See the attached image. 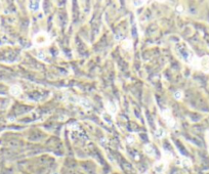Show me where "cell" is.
<instances>
[{
    "instance_id": "cell-1",
    "label": "cell",
    "mask_w": 209,
    "mask_h": 174,
    "mask_svg": "<svg viewBox=\"0 0 209 174\" xmlns=\"http://www.w3.org/2000/svg\"><path fill=\"white\" fill-rule=\"evenodd\" d=\"M33 43L36 45V46H47L48 44L50 43V37L46 32H39L34 36L33 38Z\"/></svg>"
},
{
    "instance_id": "cell-2",
    "label": "cell",
    "mask_w": 209,
    "mask_h": 174,
    "mask_svg": "<svg viewBox=\"0 0 209 174\" xmlns=\"http://www.w3.org/2000/svg\"><path fill=\"white\" fill-rule=\"evenodd\" d=\"M194 66L196 67V68L201 69L202 71L208 72L209 73V57H204L200 58L199 61L194 64Z\"/></svg>"
},
{
    "instance_id": "cell-3",
    "label": "cell",
    "mask_w": 209,
    "mask_h": 174,
    "mask_svg": "<svg viewBox=\"0 0 209 174\" xmlns=\"http://www.w3.org/2000/svg\"><path fill=\"white\" fill-rule=\"evenodd\" d=\"M162 117H163V119H164V121L166 122V124H167L170 128L174 127V125H175V120L173 119L172 115H171V112L169 111V110H165V111H163Z\"/></svg>"
},
{
    "instance_id": "cell-4",
    "label": "cell",
    "mask_w": 209,
    "mask_h": 174,
    "mask_svg": "<svg viewBox=\"0 0 209 174\" xmlns=\"http://www.w3.org/2000/svg\"><path fill=\"white\" fill-rule=\"evenodd\" d=\"M167 165H168V163L164 161L163 159L159 160V161H157L154 164V170L156 171L157 173H163L166 170V168H167Z\"/></svg>"
},
{
    "instance_id": "cell-5",
    "label": "cell",
    "mask_w": 209,
    "mask_h": 174,
    "mask_svg": "<svg viewBox=\"0 0 209 174\" xmlns=\"http://www.w3.org/2000/svg\"><path fill=\"white\" fill-rule=\"evenodd\" d=\"M106 109L108 111V113L111 115V116H115L118 112V106L116 103H113V101H107L106 103Z\"/></svg>"
},
{
    "instance_id": "cell-6",
    "label": "cell",
    "mask_w": 209,
    "mask_h": 174,
    "mask_svg": "<svg viewBox=\"0 0 209 174\" xmlns=\"http://www.w3.org/2000/svg\"><path fill=\"white\" fill-rule=\"evenodd\" d=\"M22 92H23V89L20 85H12L9 88V93L13 96H20L22 94Z\"/></svg>"
},
{
    "instance_id": "cell-7",
    "label": "cell",
    "mask_w": 209,
    "mask_h": 174,
    "mask_svg": "<svg viewBox=\"0 0 209 174\" xmlns=\"http://www.w3.org/2000/svg\"><path fill=\"white\" fill-rule=\"evenodd\" d=\"M29 9L32 11H38L40 9V2L39 1H32L29 3Z\"/></svg>"
},
{
    "instance_id": "cell-8",
    "label": "cell",
    "mask_w": 209,
    "mask_h": 174,
    "mask_svg": "<svg viewBox=\"0 0 209 174\" xmlns=\"http://www.w3.org/2000/svg\"><path fill=\"white\" fill-rule=\"evenodd\" d=\"M144 153H146V154L148 155V156H150V157H154L155 153H154V149H153L152 144H150V143L146 144V146H144Z\"/></svg>"
},
{
    "instance_id": "cell-9",
    "label": "cell",
    "mask_w": 209,
    "mask_h": 174,
    "mask_svg": "<svg viewBox=\"0 0 209 174\" xmlns=\"http://www.w3.org/2000/svg\"><path fill=\"white\" fill-rule=\"evenodd\" d=\"M122 48L125 50H131L132 49V43H131V41H129L128 39H125L124 41L122 42Z\"/></svg>"
},
{
    "instance_id": "cell-10",
    "label": "cell",
    "mask_w": 209,
    "mask_h": 174,
    "mask_svg": "<svg viewBox=\"0 0 209 174\" xmlns=\"http://www.w3.org/2000/svg\"><path fill=\"white\" fill-rule=\"evenodd\" d=\"M174 97H175L176 100H181V97H183V92H181V91H175V92H174Z\"/></svg>"
},
{
    "instance_id": "cell-11",
    "label": "cell",
    "mask_w": 209,
    "mask_h": 174,
    "mask_svg": "<svg viewBox=\"0 0 209 174\" xmlns=\"http://www.w3.org/2000/svg\"><path fill=\"white\" fill-rule=\"evenodd\" d=\"M132 3H133V5H134L135 7H138V6L144 5V3H146V1H133Z\"/></svg>"
},
{
    "instance_id": "cell-12",
    "label": "cell",
    "mask_w": 209,
    "mask_h": 174,
    "mask_svg": "<svg viewBox=\"0 0 209 174\" xmlns=\"http://www.w3.org/2000/svg\"><path fill=\"white\" fill-rule=\"evenodd\" d=\"M163 133H164V131H163L161 128H159V129H158V132H157V136L158 137H161V136H163L162 135Z\"/></svg>"
},
{
    "instance_id": "cell-13",
    "label": "cell",
    "mask_w": 209,
    "mask_h": 174,
    "mask_svg": "<svg viewBox=\"0 0 209 174\" xmlns=\"http://www.w3.org/2000/svg\"><path fill=\"white\" fill-rule=\"evenodd\" d=\"M206 138H207V141H208V148H209V130L207 131V133H206Z\"/></svg>"
}]
</instances>
